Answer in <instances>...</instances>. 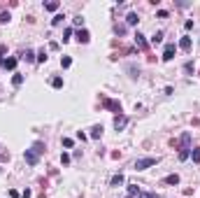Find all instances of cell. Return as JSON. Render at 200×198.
<instances>
[{
  "mask_svg": "<svg viewBox=\"0 0 200 198\" xmlns=\"http://www.w3.org/2000/svg\"><path fill=\"white\" fill-rule=\"evenodd\" d=\"M44 151V145L42 142H35L33 145V149H26V154H23V159H26V163H30V166H35L37 159H40V154Z\"/></svg>",
  "mask_w": 200,
  "mask_h": 198,
  "instance_id": "obj_1",
  "label": "cell"
},
{
  "mask_svg": "<svg viewBox=\"0 0 200 198\" xmlns=\"http://www.w3.org/2000/svg\"><path fill=\"white\" fill-rule=\"evenodd\" d=\"M158 161H161V159H158V156H147V159H137V161H135V170H147V168L156 166Z\"/></svg>",
  "mask_w": 200,
  "mask_h": 198,
  "instance_id": "obj_2",
  "label": "cell"
},
{
  "mask_svg": "<svg viewBox=\"0 0 200 198\" xmlns=\"http://www.w3.org/2000/svg\"><path fill=\"white\" fill-rule=\"evenodd\" d=\"M174 54H177V44H165V49H163V61H172Z\"/></svg>",
  "mask_w": 200,
  "mask_h": 198,
  "instance_id": "obj_3",
  "label": "cell"
},
{
  "mask_svg": "<svg viewBox=\"0 0 200 198\" xmlns=\"http://www.w3.org/2000/svg\"><path fill=\"white\" fill-rule=\"evenodd\" d=\"M77 40H79V44H89V40H91L89 31H86V28H79L77 31Z\"/></svg>",
  "mask_w": 200,
  "mask_h": 198,
  "instance_id": "obj_4",
  "label": "cell"
},
{
  "mask_svg": "<svg viewBox=\"0 0 200 198\" xmlns=\"http://www.w3.org/2000/svg\"><path fill=\"white\" fill-rule=\"evenodd\" d=\"M126 124H128V119H126L123 114H116V117H114V128H116V130H121Z\"/></svg>",
  "mask_w": 200,
  "mask_h": 198,
  "instance_id": "obj_5",
  "label": "cell"
},
{
  "mask_svg": "<svg viewBox=\"0 0 200 198\" xmlns=\"http://www.w3.org/2000/svg\"><path fill=\"white\" fill-rule=\"evenodd\" d=\"M179 145H182V149H191V133H184L179 138Z\"/></svg>",
  "mask_w": 200,
  "mask_h": 198,
  "instance_id": "obj_6",
  "label": "cell"
},
{
  "mask_svg": "<svg viewBox=\"0 0 200 198\" xmlns=\"http://www.w3.org/2000/svg\"><path fill=\"white\" fill-rule=\"evenodd\" d=\"M105 107L114 109L116 114H121V103H116V100H105Z\"/></svg>",
  "mask_w": 200,
  "mask_h": 198,
  "instance_id": "obj_7",
  "label": "cell"
},
{
  "mask_svg": "<svg viewBox=\"0 0 200 198\" xmlns=\"http://www.w3.org/2000/svg\"><path fill=\"white\" fill-rule=\"evenodd\" d=\"M135 44H137L140 49H147V40H144L142 33H137V35H135Z\"/></svg>",
  "mask_w": 200,
  "mask_h": 198,
  "instance_id": "obj_8",
  "label": "cell"
},
{
  "mask_svg": "<svg viewBox=\"0 0 200 198\" xmlns=\"http://www.w3.org/2000/svg\"><path fill=\"white\" fill-rule=\"evenodd\" d=\"M91 138H93V140H100V138H102V126H93V128H91Z\"/></svg>",
  "mask_w": 200,
  "mask_h": 198,
  "instance_id": "obj_9",
  "label": "cell"
},
{
  "mask_svg": "<svg viewBox=\"0 0 200 198\" xmlns=\"http://www.w3.org/2000/svg\"><path fill=\"white\" fill-rule=\"evenodd\" d=\"M121 184H123V175H121V172H119V175H114V177L110 179V187H121Z\"/></svg>",
  "mask_w": 200,
  "mask_h": 198,
  "instance_id": "obj_10",
  "label": "cell"
},
{
  "mask_svg": "<svg viewBox=\"0 0 200 198\" xmlns=\"http://www.w3.org/2000/svg\"><path fill=\"white\" fill-rule=\"evenodd\" d=\"M2 68L5 70H14L16 68V58H5V61H2Z\"/></svg>",
  "mask_w": 200,
  "mask_h": 198,
  "instance_id": "obj_11",
  "label": "cell"
},
{
  "mask_svg": "<svg viewBox=\"0 0 200 198\" xmlns=\"http://www.w3.org/2000/svg\"><path fill=\"white\" fill-rule=\"evenodd\" d=\"M58 7H61V2H56V0H49V2H44V10H49V12H56Z\"/></svg>",
  "mask_w": 200,
  "mask_h": 198,
  "instance_id": "obj_12",
  "label": "cell"
},
{
  "mask_svg": "<svg viewBox=\"0 0 200 198\" xmlns=\"http://www.w3.org/2000/svg\"><path fill=\"white\" fill-rule=\"evenodd\" d=\"M179 47H182V49H186V52H189V49H191V37H189V35H184V37H182V40H179Z\"/></svg>",
  "mask_w": 200,
  "mask_h": 198,
  "instance_id": "obj_13",
  "label": "cell"
},
{
  "mask_svg": "<svg viewBox=\"0 0 200 198\" xmlns=\"http://www.w3.org/2000/svg\"><path fill=\"white\" fill-rule=\"evenodd\" d=\"M126 21H128V26H135V23H137L140 19H137V14H135V12H130V14L126 16Z\"/></svg>",
  "mask_w": 200,
  "mask_h": 198,
  "instance_id": "obj_14",
  "label": "cell"
},
{
  "mask_svg": "<svg viewBox=\"0 0 200 198\" xmlns=\"http://www.w3.org/2000/svg\"><path fill=\"white\" fill-rule=\"evenodd\" d=\"M165 184H179V175L174 172V175H168L165 177Z\"/></svg>",
  "mask_w": 200,
  "mask_h": 198,
  "instance_id": "obj_15",
  "label": "cell"
},
{
  "mask_svg": "<svg viewBox=\"0 0 200 198\" xmlns=\"http://www.w3.org/2000/svg\"><path fill=\"white\" fill-rule=\"evenodd\" d=\"M51 86H54V89H63V77H54L51 79Z\"/></svg>",
  "mask_w": 200,
  "mask_h": 198,
  "instance_id": "obj_16",
  "label": "cell"
},
{
  "mask_svg": "<svg viewBox=\"0 0 200 198\" xmlns=\"http://www.w3.org/2000/svg\"><path fill=\"white\" fill-rule=\"evenodd\" d=\"M12 84H14V86H21V84H23V75H19V72H16L14 77H12Z\"/></svg>",
  "mask_w": 200,
  "mask_h": 198,
  "instance_id": "obj_17",
  "label": "cell"
},
{
  "mask_svg": "<svg viewBox=\"0 0 200 198\" xmlns=\"http://www.w3.org/2000/svg\"><path fill=\"white\" fill-rule=\"evenodd\" d=\"M128 196H133V198H135V196H140V189H137L135 184H130V187H128Z\"/></svg>",
  "mask_w": 200,
  "mask_h": 198,
  "instance_id": "obj_18",
  "label": "cell"
},
{
  "mask_svg": "<svg viewBox=\"0 0 200 198\" xmlns=\"http://www.w3.org/2000/svg\"><path fill=\"white\" fill-rule=\"evenodd\" d=\"M151 42H154V44H158V42H163V33H161V31H158V33H154Z\"/></svg>",
  "mask_w": 200,
  "mask_h": 198,
  "instance_id": "obj_19",
  "label": "cell"
},
{
  "mask_svg": "<svg viewBox=\"0 0 200 198\" xmlns=\"http://www.w3.org/2000/svg\"><path fill=\"white\" fill-rule=\"evenodd\" d=\"M61 65H63V68H70V65H72V58H70V56H63V58H61Z\"/></svg>",
  "mask_w": 200,
  "mask_h": 198,
  "instance_id": "obj_20",
  "label": "cell"
},
{
  "mask_svg": "<svg viewBox=\"0 0 200 198\" xmlns=\"http://www.w3.org/2000/svg\"><path fill=\"white\" fill-rule=\"evenodd\" d=\"M21 58H23V61H28V63H30V61H35L37 56H35V54H33V52H26V54H23Z\"/></svg>",
  "mask_w": 200,
  "mask_h": 198,
  "instance_id": "obj_21",
  "label": "cell"
},
{
  "mask_svg": "<svg viewBox=\"0 0 200 198\" xmlns=\"http://www.w3.org/2000/svg\"><path fill=\"white\" fill-rule=\"evenodd\" d=\"M61 21H63V14H56L51 19V26H61Z\"/></svg>",
  "mask_w": 200,
  "mask_h": 198,
  "instance_id": "obj_22",
  "label": "cell"
},
{
  "mask_svg": "<svg viewBox=\"0 0 200 198\" xmlns=\"http://www.w3.org/2000/svg\"><path fill=\"white\" fill-rule=\"evenodd\" d=\"M189 156H191V149H182L179 151V159H182V161H186Z\"/></svg>",
  "mask_w": 200,
  "mask_h": 198,
  "instance_id": "obj_23",
  "label": "cell"
},
{
  "mask_svg": "<svg viewBox=\"0 0 200 198\" xmlns=\"http://www.w3.org/2000/svg\"><path fill=\"white\" fill-rule=\"evenodd\" d=\"M47 52H44V49H42V52H40V54H37V61H40V63H47Z\"/></svg>",
  "mask_w": 200,
  "mask_h": 198,
  "instance_id": "obj_24",
  "label": "cell"
},
{
  "mask_svg": "<svg viewBox=\"0 0 200 198\" xmlns=\"http://www.w3.org/2000/svg\"><path fill=\"white\" fill-rule=\"evenodd\" d=\"M191 156H193L195 163H200V149H191Z\"/></svg>",
  "mask_w": 200,
  "mask_h": 198,
  "instance_id": "obj_25",
  "label": "cell"
},
{
  "mask_svg": "<svg viewBox=\"0 0 200 198\" xmlns=\"http://www.w3.org/2000/svg\"><path fill=\"white\" fill-rule=\"evenodd\" d=\"M10 21V12H0V23H7Z\"/></svg>",
  "mask_w": 200,
  "mask_h": 198,
  "instance_id": "obj_26",
  "label": "cell"
},
{
  "mask_svg": "<svg viewBox=\"0 0 200 198\" xmlns=\"http://www.w3.org/2000/svg\"><path fill=\"white\" fill-rule=\"evenodd\" d=\"M61 163H63V166H68V163H70V154H61Z\"/></svg>",
  "mask_w": 200,
  "mask_h": 198,
  "instance_id": "obj_27",
  "label": "cell"
},
{
  "mask_svg": "<svg viewBox=\"0 0 200 198\" xmlns=\"http://www.w3.org/2000/svg\"><path fill=\"white\" fill-rule=\"evenodd\" d=\"M137 198H158V196H156V193H140Z\"/></svg>",
  "mask_w": 200,
  "mask_h": 198,
  "instance_id": "obj_28",
  "label": "cell"
},
{
  "mask_svg": "<svg viewBox=\"0 0 200 198\" xmlns=\"http://www.w3.org/2000/svg\"><path fill=\"white\" fill-rule=\"evenodd\" d=\"M74 26H84V19L82 16H74Z\"/></svg>",
  "mask_w": 200,
  "mask_h": 198,
  "instance_id": "obj_29",
  "label": "cell"
},
{
  "mask_svg": "<svg viewBox=\"0 0 200 198\" xmlns=\"http://www.w3.org/2000/svg\"><path fill=\"white\" fill-rule=\"evenodd\" d=\"M63 147H68V149H70V147H72V140H70V138H63Z\"/></svg>",
  "mask_w": 200,
  "mask_h": 198,
  "instance_id": "obj_30",
  "label": "cell"
},
{
  "mask_svg": "<svg viewBox=\"0 0 200 198\" xmlns=\"http://www.w3.org/2000/svg\"><path fill=\"white\" fill-rule=\"evenodd\" d=\"M77 138H79V140H82V142H84V140H86V138H89V135H86V133H82V130H77Z\"/></svg>",
  "mask_w": 200,
  "mask_h": 198,
  "instance_id": "obj_31",
  "label": "cell"
},
{
  "mask_svg": "<svg viewBox=\"0 0 200 198\" xmlns=\"http://www.w3.org/2000/svg\"><path fill=\"white\" fill-rule=\"evenodd\" d=\"M70 35H72V28H68V31H65V37H63V42H68V40H70Z\"/></svg>",
  "mask_w": 200,
  "mask_h": 198,
  "instance_id": "obj_32",
  "label": "cell"
},
{
  "mask_svg": "<svg viewBox=\"0 0 200 198\" xmlns=\"http://www.w3.org/2000/svg\"><path fill=\"white\" fill-rule=\"evenodd\" d=\"M30 196H33V193H30V189H26V191L21 193V198H30Z\"/></svg>",
  "mask_w": 200,
  "mask_h": 198,
  "instance_id": "obj_33",
  "label": "cell"
}]
</instances>
